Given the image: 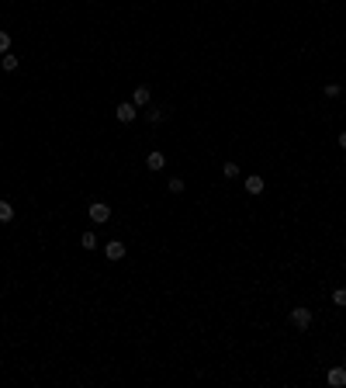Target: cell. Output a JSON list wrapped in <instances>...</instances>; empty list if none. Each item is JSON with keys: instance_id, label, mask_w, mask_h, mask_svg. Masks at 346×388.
Returning a JSON list of instances; mask_svg holds the SVG:
<instances>
[{"instance_id": "cell-18", "label": "cell", "mask_w": 346, "mask_h": 388, "mask_svg": "<svg viewBox=\"0 0 346 388\" xmlns=\"http://www.w3.org/2000/svg\"><path fill=\"white\" fill-rule=\"evenodd\" d=\"M340 146H343V149H346V132H343V135H340Z\"/></svg>"}, {"instance_id": "cell-16", "label": "cell", "mask_w": 346, "mask_h": 388, "mask_svg": "<svg viewBox=\"0 0 346 388\" xmlns=\"http://www.w3.org/2000/svg\"><path fill=\"white\" fill-rule=\"evenodd\" d=\"M7 49H10V35H7V31H0V52H7Z\"/></svg>"}, {"instance_id": "cell-7", "label": "cell", "mask_w": 346, "mask_h": 388, "mask_svg": "<svg viewBox=\"0 0 346 388\" xmlns=\"http://www.w3.org/2000/svg\"><path fill=\"white\" fill-rule=\"evenodd\" d=\"M132 104H135V108L149 104V87H135V94H132Z\"/></svg>"}, {"instance_id": "cell-13", "label": "cell", "mask_w": 346, "mask_h": 388, "mask_svg": "<svg viewBox=\"0 0 346 388\" xmlns=\"http://www.w3.org/2000/svg\"><path fill=\"white\" fill-rule=\"evenodd\" d=\"M333 302H336V305H346V288H336V291H333Z\"/></svg>"}, {"instance_id": "cell-4", "label": "cell", "mask_w": 346, "mask_h": 388, "mask_svg": "<svg viewBox=\"0 0 346 388\" xmlns=\"http://www.w3.org/2000/svg\"><path fill=\"white\" fill-rule=\"evenodd\" d=\"M104 253H108V260H121V257H125V243H118V239H111V243L104 246Z\"/></svg>"}, {"instance_id": "cell-8", "label": "cell", "mask_w": 346, "mask_h": 388, "mask_svg": "<svg viewBox=\"0 0 346 388\" xmlns=\"http://www.w3.org/2000/svg\"><path fill=\"white\" fill-rule=\"evenodd\" d=\"M329 385H346V368H333V371H329Z\"/></svg>"}, {"instance_id": "cell-17", "label": "cell", "mask_w": 346, "mask_h": 388, "mask_svg": "<svg viewBox=\"0 0 346 388\" xmlns=\"http://www.w3.org/2000/svg\"><path fill=\"white\" fill-rule=\"evenodd\" d=\"M163 118V108H149V122H159Z\"/></svg>"}, {"instance_id": "cell-10", "label": "cell", "mask_w": 346, "mask_h": 388, "mask_svg": "<svg viewBox=\"0 0 346 388\" xmlns=\"http://www.w3.org/2000/svg\"><path fill=\"white\" fill-rule=\"evenodd\" d=\"M0 66L10 73V70H17V56H10V52H3V59H0Z\"/></svg>"}, {"instance_id": "cell-5", "label": "cell", "mask_w": 346, "mask_h": 388, "mask_svg": "<svg viewBox=\"0 0 346 388\" xmlns=\"http://www.w3.org/2000/svg\"><path fill=\"white\" fill-rule=\"evenodd\" d=\"M246 191H249V194H263V177H256V173L246 177Z\"/></svg>"}, {"instance_id": "cell-11", "label": "cell", "mask_w": 346, "mask_h": 388, "mask_svg": "<svg viewBox=\"0 0 346 388\" xmlns=\"http://www.w3.org/2000/svg\"><path fill=\"white\" fill-rule=\"evenodd\" d=\"M80 243H83L87 250H94V246H97V236H94V233H83V236H80Z\"/></svg>"}, {"instance_id": "cell-2", "label": "cell", "mask_w": 346, "mask_h": 388, "mask_svg": "<svg viewBox=\"0 0 346 388\" xmlns=\"http://www.w3.org/2000/svg\"><path fill=\"white\" fill-rule=\"evenodd\" d=\"M90 219H94V222H108V219H111V208H108L104 201H94V205H90Z\"/></svg>"}, {"instance_id": "cell-9", "label": "cell", "mask_w": 346, "mask_h": 388, "mask_svg": "<svg viewBox=\"0 0 346 388\" xmlns=\"http://www.w3.org/2000/svg\"><path fill=\"white\" fill-rule=\"evenodd\" d=\"M14 219V205L10 201H0V222H10Z\"/></svg>"}, {"instance_id": "cell-14", "label": "cell", "mask_w": 346, "mask_h": 388, "mask_svg": "<svg viewBox=\"0 0 346 388\" xmlns=\"http://www.w3.org/2000/svg\"><path fill=\"white\" fill-rule=\"evenodd\" d=\"M326 97H340V83H326Z\"/></svg>"}, {"instance_id": "cell-1", "label": "cell", "mask_w": 346, "mask_h": 388, "mask_svg": "<svg viewBox=\"0 0 346 388\" xmlns=\"http://www.w3.org/2000/svg\"><path fill=\"white\" fill-rule=\"evenodd\" d=\"M291 326H294V329H308V326H312V312L308 309H294L291 312Z\"/></svg>"}, {"instance_id": "cell-3", "label": "cell", "mask_w": 346, "mask_h": 388, "mask_svg": "<svg viewBox=\"0 0 346 388\" xmlns=\"http://www.w3.org/2000/svg\"><path fill=\"white\" fill-rule=\"evenodd\" d=\"M135 115H138V108L132 104V101H128V104H118V122L128 125V122H135Z\"/></svg>"}, {"instance_id": "cell-19", "label": "cell", "mask_w": 346, "mask_h": 388, "mask_svg": "<svg viewBox=\"0 0 346 388\" xmlns=\"http://www.w3.org/2000/svg\"><path fill=\"white\" fill-rule=\"evenodd\" d=\"M343 170H346V163H343Z\"/></svg>"}, {"instance_id": "cell-6", "label": "cell", "mask_w": 346, "mask_h": 388, "mask_svg": "<svg viewBox=\"0 0 346 388\" xmlns=\"http://www.w3.org/2000/svg\"><path fill=\"white\" fill-rule=\"evenodd\" d=\"M145 166H149V170H163V166H166V156H163V153H149Z\"/></svg>"}, {"instance_id": "cell-12", "label": "cell", "mask_w": 346, "mask_h": 388, "mask_svg": "<svg viewBox=\"0 0 346 388\" xmlns=\"http://www.w3.org/2000/svg\"><path fill=\"white\" fill-rule=\"evenodd\" d=\"M222 173L232 180V177H239V166H235V163H225V166H222Z\"/></svg>"}, {"instance_id": "cell-15", "label": "cell", "mask_w": 346, "mask_h": 388, "mask_svg": "<svg viewBox=\"0 0 346 388\" xmlns=\"http://www.w3.org/2000/svg\"><path fill=\"white\" fill-rule=\"evenodd\" d=\"M170 191H173V194H180V191H184V180H180V177H173V180H170Z\"/></svg>"}]
</instances>
